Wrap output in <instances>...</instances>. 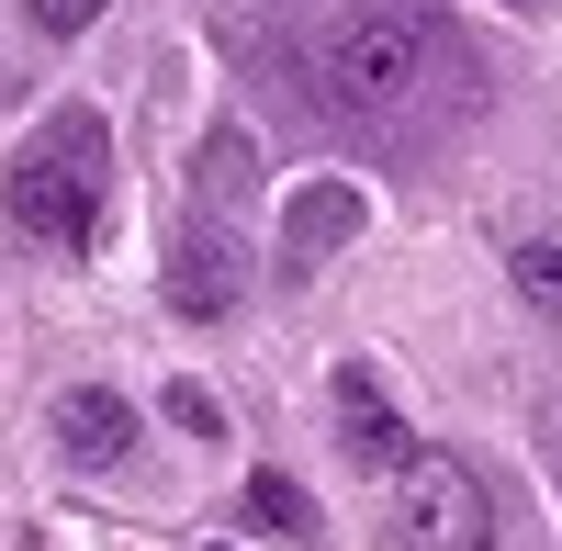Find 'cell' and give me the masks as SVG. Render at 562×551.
Here are the masks:
<instances>
[{
  "label": "cell",
  "mask_w": 562,
  "mask_h": 551,
  "mask_svg": "<svg viewBox=\"0 0 562 551\" xmlns=\"http://www.w3.org/2000/svg\"><path fill=\"white\" fill-rule=\"evenodd\" d=\"M248 192H259V147H248V124H214V135H203V169H192V214L237 225Z\"/></svg>",
  "instance_id": "ba28073f"
},
{
  "label": "cell",
  "mask_w": 562,
  "mask_h": 551,
  "mask_svg": "<svg viewBox=\"0 0 562 551\" xmlns=\"http://www.w3.org/2000/svg\"><path fill=\"white\" fill-rule=\"evenodd\" d=\"M237 304H248V237H237V225H214V214H192V225H180V248H169V315L214 327V315H237Z\"/></svg>",
  "instance_id": "277c9868"
},
{
  "label": "cell",
  "mask_w": 562,
  "mask_h": 551,
  "mask_svg": "<svg viewBox=\"0 0 562 551\" xmlns=\"http://www.w3.org/2000/svg\"><path fill=\"white\" fill-rule=\"evenodd\" d=\"M102 12H113V0H23V23H34L45 45H79V34L102 23Z\"/></svg>",
  "instance_id": "8fae6325"
},
{
  "label": "cell",
  "mask_w": 562,
  "mask_h": 551,
  "mask_svg": "<svg viewBox=\"0 0 562 551\" xmlns=\"http://www.w3.org/2000/svg\"><path fill=\"white\" fill-rule=\"evenodd\" d=\"M102 192H113V135L90 102H57L23 147H12V180H0V214L45 248H90L102 237Z\"/></svg>",
  "instance_id": "7a4b0ae2"
},
{
  "label": "cell",
  "mask_w": 562,
  "mask_h": 551,
  "mask_svg": "<svg viewBox=\"0 0 562 551\" xmlns=\"http://www.w3.org/2000/svg\"><path fill=\"white\" fill-rule=\"evenodd\" d=\"M518 12H529V0H518Z\"/></svg>",
  "instance_id": "5bb4252c"
},
{
  "label": "cell",
  "mask_w": 562,
  "mask_h": 551,
  "mask_svg": "<svg viewBox=\"0 0 562 551\" xmlns=\"http://www.w3.org/2000/svg\"><path fill=\"white\" fill-rule=\"evenodd\" d=\"M360 214H371V203L349 192V180H304V192L281 203V270H315L326 248H349Z\"/></svg>",
  "instance_id": "52a82bcc"
},
{
  "label": "cell",
  "mask_w": 562,
  "mask_h": 551,
  "mask_svg": "<svg viewBox=\"0 0 562 551\" xmlns=\"http://www.w3.org/2000/svg\"><path fill=\"white\" fill-rule=\"evenodd\" d=\"M169 428H192V439L214 450V439H225V405H214L203 383H169Z\"/></svg>",
  "instance_id": "7c38bea8"
},
{
  "label": "cell",
  "mask_w": 562,
  "mask_h": 551,
  "mask_svg": "<svg viewBox=\"0 0 562 551\" xmlns=\"http://www.w3.org/2000/svg\"><path fill=\"white\" fill-rule=\"evenodd\" d=\"M439 57H450L439 0H349L326 23V45H315V102L338 124H383L439 79Z\"/></svg>",
  "instance_id": "6da1fadb"
},
{
  "label": "cell",
  "mask_w": 562,
  "mask_h": 551,
  "mask_svg": "<svg viewBox=\"0 0 562 551\" xmlns=\"http://www.w3.org/2000/svg\"><path fill=\"white\" fill-rule=\"evenodd\" d=\"M326 405H338V450H349V462H360V473H394V462H405V450H416V428L394 417V394H383V383H371V372H360V360H338V383H326Z\"/></svg>",
  "instance_id": "5b68a950"
},
{
  "label": "cell",
  "mask_w": 562,
  "mask_h": 551,
  "mask_svg": "<svg viewBox=\"0 0 562 551\" xmlns=\"http://www.w3.org/2000/svg\"><path fill=\"white\" fill-rule=\"evenodd\" d=\"M383 529H394V551H495V495L461 450L416 439L383 473Z\"/></svg>",
  "instance_id": "3957f363"
},
{
  "label": "cell",
  "mask_w": 562,
  "mask_h": 551,
  "mask_svg": "<svg viewBox=\"0 0 562 551\" xmlns=\"http://www.w3.org/2000/svg\"><path fill=\"white\" fill-rule=\"evenodd\" d=\"M259 12H304V0H259Z\"/></svg>",
  "instance_id": "4fadbf2b"
},
{
  "label": "cell",
  "mask_w": 562,
  "mask_h": 551,
  "mask_svg": "<svg viewBox=\"0 0 562 551\" xmlns=\"http://www.w3.org/2000/svg\"><path fill=\"white\" fill-rule=\"evenodd\" d=\"M506 282H518L529 315H551V327H562V237H518V248H506Z\"/></svg>",
  "instance_id": "9c48e42d"
},
{
  "label": "cell",
  "mask_w": 562,
  "mask_h": 551,
  "mask_svg": "<svg viewBox=\"0 0 562 551\" xmlns=\"http://www.w3.org/2000/svg\"><path fill=\"white\" fill-rule=\"evenodd\" d=\"M57 450H68L79 473H113L124 450H135V405H124L113 383H68V394H57Z\"/></svg>",
  "instance_id": "8992f818"
},
{
  "label": "cell",
  "mask_w": 562,
  "mask_h": 551,
  "mask_svg": "<svg viewBox=\"0 0 562 551\" xmlns=\"http://www.w3.org/2000/svg\"><path fill=\"white\" fill-rule=\"evenodd\" d=\"M248 518L281 529V540H326V529H315V495H304L293 473H248Z\"/></svg>",
  "instance_id": "30bf717a"
}]
</instances>
